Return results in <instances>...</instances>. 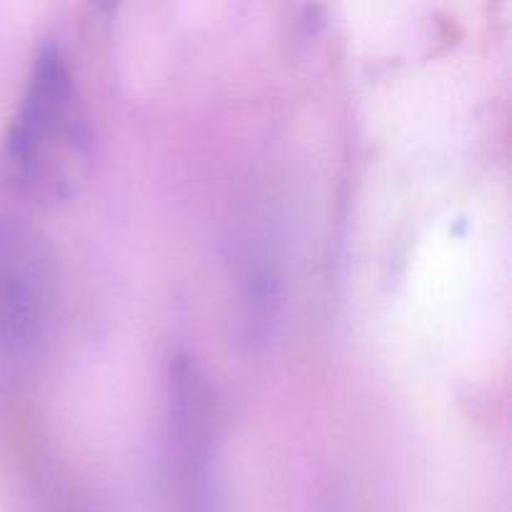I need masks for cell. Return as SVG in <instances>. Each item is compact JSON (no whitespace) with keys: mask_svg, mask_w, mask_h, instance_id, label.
I'll use <instances>...</instances> for the list:
<instances>
[{"mask_svg":"<svg viewBox=\"0 0 512 512\" xmlns=\"http://www.w3.org/2000/svg\"><path fill=\"white\" fill-rule=\"evenodd\" d=\"M88 150L83 105L70 60L58 45L35 53L23 100L3 143V178L30 198H63Z\"/></svg>","mask_w":512,"mask_h":512,"instance_id":"cell-1","label":"cell"},{"mask_svg":"<svg viewBox=\"0 0 512 512\" xmlns=\"http://www.w3.org/2000/svg\"><path fill=\"white\" fill-rule=\"evenodd\" d=\"M53 308V268L43 240L15 218H0V358L33 353Z\"/></svg>","mask_w":512,"mask_h":512,"instance_id":"cell-2","label":"cell"}]
</instances>
